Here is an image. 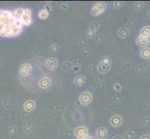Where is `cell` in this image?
<instances>
[{
  "label": "cell",
  "instance_id": "23",
  "mask_svg": "<svg viewBox=\"0 0 150 139\" xmlns=\"http://www.w3.org/2000/svg\"><path fill=\"white\" fill-rule=\"evenodd\" d=\"M122 5H123L122 2H114V3H113V6L115 7V8H117L122 7Z\"/></svg>",
  "mask_w": 150,
  "mask_h": 139
},
{
  "label": "cell",
  "instance_id": "3",
  "mask_svg": "<svg viewBox=\"0 0 150 139\" xmlns=\"http://www.w3.org/2000/svg\"><path fill=\"white\" fill-rule=\"evenodd\" d=\"M110 70V62L108 59H105L102 60L98 65V71L101 73H106Z\"/></svg>",
  "mask_w": 150,
  "mask_h": 139
},
{
  "label": "cell",
  "instance_id": "24",
  "mask_svg": "<svg viewBox=\"0 0 150 139\" xmlns=\"http://www.w3.org/2000/svg\"><path fill=\"white\" fill-rule=\"evenodd\" d=\"M140 139H150V136L148 135H146V136H143Z\"/></svg>",
  "mask_w": 150,
  "mask_h": 139
},
{
  "label": "cell",
  "instance_id": "10",
  "mask_svg": "<svg viewBox=\"0 0 150 139\" xmlns=\"http://www.w3.org/2000/svg\"><path fill=\"white\" fill-rule=\"evenodd\" d=\"M110 123H111V125L115 126V127L120 126L121 123H122V118H121V116H120V115H114L113 117H111Z\"/></svg>",
  "mask_w": 150,
  "mask_h": 139
},
{
  "label": "cell",
  "instance_id": "18",
  "mask_svg": "<svg viewBox=\"0 0 150 139\" xmlns=\"http://www.w3.org/2000/svg\"><path fill=\"white\" fill-rule=\"evenodd\" d=\"M135 136V133L134 131H129L125 133V139H133V137Z\"/></svg>",
  "mask_w": 150,
  "mask_h": 139
},
{
  "label": "cell",
  "instance_id": "15",
  "mask_svg": "<svg viewBox=\"0 0 150 139\" xmlns=\"http://www.w3.org/2000/svg\"><path fill=\"white\" fill-rule=\"evenodd\" d=\"M117 34H118V36L121 37V38H126L129 35V30L126 28H121V29L118 30Z\"/></svg>",
  "mask_w": 150,
  "mask_h": 139
},
{
  "label": "cell",
  "instance_id": "8",
  "mask_svg": "<svg viewBox=\"0 0 150 139\" xmlns=\"http://www.w3.org/2000/svg\"><path fill=\"white\" fill-rule=\"evenodd\" d=\"M38 85H39L40 88L47 89L50 85V80L48 78V77H42V78H41L38 82Z\"/></svg>",
  "mask_w": 150,
  "mask_h": 139
},
{
  "label": "cell",
  "instance_id": "27",
  "mask_svg": "<svg viewBox=\"0 0 150 139\" xmlns=\"http://www.w3.org/2000/svg\"><path fill=\"white\" fill-rule=\"evenodd\" d=\"M147 15H148V17H149V18H150V11H149V12H148V14H147Z\"/></svg>",
  "mask_w": 150,
  "mask_h": 139
},
{
  "label": "cell",
  "instance_id": "26",
  "mask_svg": "<svg viewBox=\"0 0 150 139\" xmlns=\"http://www.w3.org/2000/svg\"><path fill=\"white\" fill-rule=\"evenodd\" d=\"M87 139H96V138H95L94 136H89Z\"/></svg>",
  "mask_w": 150,
  "mask_h": 139
},
{
  "label": "cell",
  "instance_id": "1",
  "mask_svg": "<svg viewBox=\"0 0 150 139\" xmlns=\"http://www.w3.org/2000/svg\"><path fill=\"white\" fill-rule=\"evenodd\" d=\"M14 16L20 20V22L24 26H29L32 23V11L29 8H18L14 10Z\"/></svg>",
  "mask_w": 150,
  "mask_h": 139
},
{
  "label": "cell",
  "instance_id": "11",
  "mask_svg": "<svg viewBox=\"0 0 150 139\" xmlns=\"http://www.w3.org/2000/svg\"><path fill=\"white\" fill-rule=\"evenodd\" d=\"M35 103L34 100H27L26 102L23 104V109L25 111H27V112H30V111H32L35 110Z\"/></svg>",
  "mask_w": 150,
  "mask_h": 139
},
{
  "label": "cell",
  "instance_id": "20",
  "mask_svg": "<svg viewBox=\"0 0 150 139\" xmlns=\"http://www.w3.org/2000/svg\"><path fill=\"white\" fill-rule=\"evenodd\" d=\"M51 52H57V51L59 50V45H51L50 46V49Z\"/></svg>",
  "mask_w": 150,
  "mask_h": 139
},
{
  "label": "cell",
  "instance_id": "25",
  "mask_svg": "<svg viewBox=\"0 0 150 139\" xmlns=\"http://www.w3.org/2000/svg\"><path fill=\"white\" fill-rule=\"evenodd\" d=\"M113 139H122V137L121 136H115Z\"/></svg>",
  "mask_w": 150,
  "mask_h": 139
},
{
  "label": "cell",
  "instance_id": "6",
  "mask_svg": "<svg viewBox=\"0 0 150 139\" xmlns=\"http://www.w3.org/2000/svg\"><path fill=\"white\" fill-rule=\"evenodd\" d=\"M32 71V66L29 63H23L20 67V73L22 76H28Z\"/></svg>",
  "mask_w": 150,
  "mask_h": 139
},
{
  "label": "cell",
  "instance_id": "17",
  "mask_svg": "<svg viewBox=\"0 0 150 139\" xmlns=\"http://www.w3.org/2000/svg\"><path fill=\"white\" fill-rule=\"evenodd\" d=\"M141 35H146V36H150V26H144L141 30Z\"/></svg>",
  "mask_w": 150,
  "mask_h": 139
},
{
  "label": "cell",
  "instance_id": "5",
  "mask_svg": "<svg viewBox=\"0 0 150 139\" xmlns=\"http://www.w3.org/2000/svg\"><path fill=\"white\" fill-rule=\"evenodd\" d=\"M79 101L82 105H89L92 101V96L90 92H84L79 96Z\"/></svg>",
  "mask_w": 150,
  "mask_h": 139
},
{
  "label": "cell",
  "instance_id": "2",
  "mask_svg": "<svg viewBox=\"0 0 150 139\" xmlns=\"http://www.w3.org/2000/svg\"><path fill=\"white\" fill-rule=\"evenodd\" d=\"M105 9H106V5L105 3H97L91 9V13L92 15H94V16H97V15H100L105 12Z\"/></svg>",
  "mask_w": 150,
  "mask_h": 139
},
{
  "label": "cell",
  "instance_id": "19",
  "mask_svg": "<svg viewBox=\"0 0 150 139\" xmlns=\"http://www.w3.org/2000/svg\"><path fill=\"white\" fill-rule=\"evenodd\" d=\"M95 32H96V31H95L94 29H90V30H88V31H87V36L89 37V38L93 37L94 35H95Z\"/></svg>",
  "mask_w": 150,
  "mask_h": 139
},
{
  "label": "cell",
  "instance_id": "16",
  "mask_svg": "<svg viewBox=\"0 0 150 139\" xmlns=\"http://www.w3.org/2000/svg\"><path fill=\"white\" fill-rule=\"evenodd\" d=\"M49 16V11L46 8H43V9H41L39 13H38V17L41 19V20H46L48 18Z\"/></svg>",
  "mask_w": 150,
  "mask_h": 139
},
{
  "label": "cell",
  "instance_id": "7",
  "mask_svg": "<svg viewBox=\"0 0 150 139\" xmlns=\"http://www.w3.org/2000/svg\"><path fill=\"white\" fill-rule=\"evenodd\" d=\"M136 44L141 46H146L150 44V36H146V35H139L136 39Z\"/></svg>",
  "mask_w": 150,
  "mask_h": 139
},
{
  "label": "cell",
  "instance_id": "14",
  "mask_svg": "<svg viewBox=\"0 0 150 139\" xmlns=\"http://www.w3.org/2000/svg\"><path fill=\"white\" fill-rule=\"evenodd\" d=\"M140 55L143 59H150V48L149 47H144L141 52H140Z\"/></svg>",
  "mask_w": 150,
  "mask_h": 139
},
{
  "label": "cell",
  "instance_id": "13",
  "mask_svg": "<svg viewBox=\"0 0 150 139\" xmlns=\"http://www.w3.org/2000/svg\"><path fill=\"white\" fill-rule=\"evenodd\" d=\"M85 81H86V79H85V77L83 75H79V76H76L75 78L74 83L77 86H81L82 85L85 84Z\"/></svg>",
  "mask_w": 150,
  "mask_h": 139
},
{
  "label": "cell",
  "instance_id": "21",
  "mask_svg": "<svg viewBox=\"0 0 150 139\" xmlns=\"http://www.w3.org/2000/svg\"><path fill=\"white\" fill-rule=\"evenodd\" d=\"M144 6V4L143 3H136V4H134V8H135L136 10H140Z\"/></svg>",
  "mask_w": 150,
  "mask_h": 139
},
{
  "label": "cell",
  "instance_id": "22",
  "mask_svg": "<svg viewBox=\"0 0 150 139\" xmlns=\"http://www.w3.org/2000/svg\"><path fill=\"white\" fill-rule=\"evenodd\" d=\"M114 89H115L116 91H117V92H120L121 90V85L120 84H115V85H114Z\"/></svg>",
  "mask_w": 150,
  "mask_h": 139
},
{
  "label": "cell",
  "instance_id": "9",
  "mask_svg": "<svg viewBox=\"0 0 150 139\" xmlns=\"http://www.w3.org/2000/svg\"><path fill=\"white\" fill-rule=\"evenodd\" d=\"M46 66H47V68L50 71H54L57 68V66H58V62H57V60L55 59L50 58L46 61Z\"/></svg>",
  "mask_w": 150,
  "mask_h": 139
},
{
  "label": "cell",
  "instance_id": "4",
  "mask_svg": "<svg viewBox=\"0 0 150 139\" xmlns=\"http://www.w3.org/2000/svg\"><path fill=\"white\" fill-rule=\"evenodd\" d=\"M75 136L79 139H82V138H85V137L89 136V132H88L86 127L79 126L75 130Z\"/></svg>",
  "mask_w": 150,
  "mask_h": 139
},
{
  "label": "cell",
  "instance_id": "12",
  "mask_svg": "<svg viewBox=\"0 0 150 139\" xmlns=\"http://www.w3.org/2000/svg\"><path fill=\"white\" fill-rule=\"evenodd\" d=\"M96 136L99 139H106L107 137V131L105 128H99L96 132Z\"/></svg>",
  "mask_w": 150,
  "mask_h": 139
}]
</instances>
